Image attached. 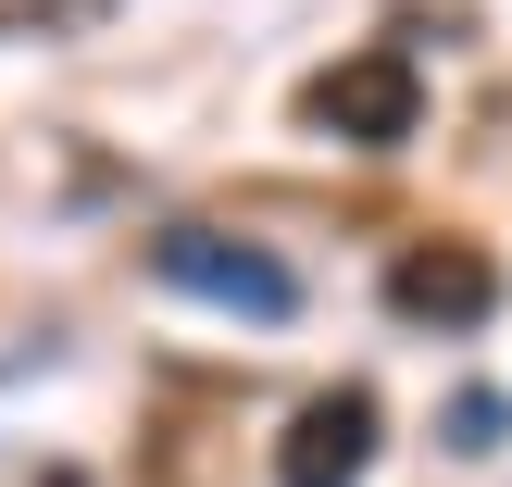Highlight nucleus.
<instances>
[{
	"label": "nucleus",
	"instance_id": "obj_1",
	"mask_svg": "<svg viewBox=\"0 0 512 487\" xmlns=\"http://www.w3.org/2000/svg\"><path fill=\"white\" fill-rule=\"evenodd\" d=\"M300 125H313V138H338V150H400V138L425 125L413 50H350V63H325L313 88H300Z\"/></svg>",
	"mask_w": 512,
	"mask_h": 487
},
{
	"label": "nucleus",
	"instance_id": "obj_2",
	"mask_svg": "<svg viewBox=\"0 0 512 487\" xmlns=\"http://www.w3.org/2000/svg\"><path fill=\"white\" fill-rule=\"evenodd\" d=\"M150 275L188 288V300H225V313H250V325L300 313V275L275 263L263 238H225V225H163V238H150Z\"/></svg>",
	"mask_w": 512,
	"mask_h": 487
},
{
	"label": "nucleus",
	"instance_id": "obj_3",
	"mask_svg": "<svg viewBox=\"0 0 512 487\" xmlns=\"http://www.w3.org/2000/svg\"><path fill=\"white\" fill-rule=\"evenodd\" d=\"M375 438H388L375 388H325V400H300V425L275 438V487H363V475H375Z\"/></svg>",
	"mask_w": 512,
	"mask_h": 487
},
{
	"label": "nucleus",
	"instance_id": "obj_4",
	"mask_svg": "<svg viewBox=\"0 0 512 487\" xmlns=\"http://www.w3.org/2000/svg\"><path fill=\"white\" fill-rule=\"evenodd\" d=\"M388 313H400V325H438V338H463V325L500 313V275H488V250H463V238H413V250L388 263Z\"/></svg>",
	"mask_w": 512,
	"mask_h": 487
},
{
	"label": "nucleus",
	"instance_id": "obj_5",
	"mask_svg": "<svg viewBox=\"0 0 512 487\" xmlns=\"http://www.w3.org/2000/svg\"><path fill=\"white\" fill-rule=\"evenodd\" d=\"M500 438H512L500 388H463V400H450V450H500Z\"/></svg>",
	"mask_w": 512,
	"mask_h": 487
},
{
	"label": "nucleus",
	"instance_id": "obj_6",
	"mask_svg": "<svg viewBox=\"0 0 512 487\" xmlns=\"http://www.w3.org/2000/svg\"><path fill=\"white\" fill-rule=\"evenodd\" d=\"M38 487H88V475H75V463H50V475H38Z\"/></svg>",
	"mask_w": 512,
	"mask_h": 487
}]
</instances>
